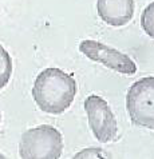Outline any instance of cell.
<instances>
[{
  "mask_svg": "<svg viewBox=\"0 0 154 159\" xmlns=\"http://www.w3.org/2000/svg\"><path fill=\"white\" fill-rule=\"evenodd\" d=\"M3 158H6V157H4L3 154H0V159H3Z\"/></svg>",
  "mask_w": 154,
  "mask_h": 159,
  "instance_id": "10",
  "label": "cell"
},
{
  "mask_svg": "<svg viewBox=\"0 0 154 159\" xmlns=\"http://www.w3.org/2000/svg\"><path fill=\"white\" fill-rule=\"evenodd\" d=\"M85 110L92 134L100 143L111 142L117 138L118 123L107 102L98 95H90L85 100Z\"/></svg>",
  "mask_w": 154,
  "mask_h": 159,
  "instance_id": "4",
  "label": "cell"
},
{
  "mask_svg": "<svg viewBox=\"0 0 154 159\" xmlns=\"http://www.w3.org/2000/svg\"><path fill=\"white\" fill-rule=\"evenodd\" d=\"M62 151V134L55 127L48 125H42L26 131L19 144V155L23 159H58Z\"/></svg>",
  "mask_w": 154,
  "mask_h": 159,
  "instance_id": "2",
  "label": "cell"
},
{
  "mask_svg": "<svg viewBox=\"0 0 154 159\" xmlns=\"http://www.w3.org/2000/svg\"><path fill=\"white\" fill-rule=\"evenodd\" d=\"M126 108L133 125L154 130V76L139 79L129 88Z\"/></svg>",
  "mask_w": 154,
  "mask_h": 159,
  "instance_id": "3",
  "label": "cell"
},
{
  "mask_svg": "<svg viewBox=\"0 0 154 159\" xmlns=\"http://www.w3.org/2000/svg\"><path fill=\"white\" fill-rule=\"evenodd\" d=\"M12 60L7 50L0 44V90L4 88L11 79Z\"/></svg>",
  "mask_w": 154,
  "mask_h": 159,
  "instance_id": "7",
  "label": "cell"
},
{
  "mask_svg": "<svg viewBox=\"0 0 154 159\" xmlns=\"http://www.w3.org/2000/svg\"><path fill=\"white\" fill-rule=\"evenodd\" d=\"M96 12L106 24L122 27L133 19L134 0H96Z\"/></svg>",
  "mask_w": 154,
  "mask_h": 159,
  "instance_id": "6",
  "label": "cell"
},
{
  "mask_svg": "<svg viewBox=\"0 0 154 159\" xmlns=\"http://www.w3.org/2000/svg\"><path fill=\"white\" fill-rule=\"evenodd\" d=\"M0 122H2V111H0Z\"/></svg>",
  "mask_w": 154,
  "mask_h": 159,
  "instance_id": "11",
  "label": "cell"
},
{
  "mask_svg": "<svg viewBox=\"0 0 154 159\" xmlns=\"http://www.w3.org/2000/svg\"><path fill=\"white\" fill-rule=\"evenodd\" d=\"M106 154H105L100 148H87V150H83V151L78 152L74 158H105Z\"/></svg>",
  "mask_w": 154,
  "mask_h": 159,
  "instance_id": "9",
  "label": "cell"
},
{
  "mask_svg": "<svg viewBox=\"0 0 154 159\" xmlns=\"http://www.w3.org/2000/svg\"><path fill=\"white\" fill-rule=\"evenodd\" d=\"M79 51L90 60L98 61L113 71L123 75H134L137 72V66L126 54L92 39L83 40L79 44Z\"/></svg>",
  "mask_w": 154,
  "mask_h": 159,
  "instance_id": "5",
  "label": "cell"
},
{
  "mask_svg": "<svg viewBox=\"0 0 154 159\" xmlns=\"http://www.w3.org/2000/svg\"><path fill=\"white\" fill-rule=\"evenodd\" d=\"M77 95V82L72 75L59 68H46L36 76L32 98L43 112L59 115L72 104Z\"/></svg>",
  "mask_w": 154,
  "mask_h": 159,
  "instance_id": "1",
  "label": "cell"
},
{
  "mask_svg": "<svg viewBox=\"0 0 154 159\" xmlns=\"http://www.w3.org/2000/svg\"><path fill=\"white\" fill-rule=\"evenodd\" d=\"M141 27L143 28L145 34L154 39V2L143 10L141 16Z\"/></svg>",
  "mask_w": 154,
  "mask_h": 159,
  "instance_id": "8",
  "label": "cell"
}]
</instances>
